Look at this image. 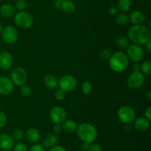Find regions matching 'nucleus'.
I'll list each match as a JSON object with an SVG mask.
<instances>
[{"label":"nucleus","mask_w":151,"mask_h":151,"mask_svg":"<svg viewBox=\"0 0 151 151\" xmlns=\"http://www.w3.org/2000/svg\"><path fill=\"white\" fill-rule=\"evenodd\" d=\"M16 8L10 4H4L0 7V14L5 18H10L14 16Z\"/></svg>","instance_id":"6ab92c4d"},{"label":"nucleus","mask_w":151,"mask_h":151,"mask_svg":"<svg viewBox=\"0 0 151 151\" xmlns=\"http://www.w3.org/2000/svg\"><path fill=\"white\" fill-rule=\"evenodd\" d=\"M76 5L75 2L72 0H63L61 4V9L60 10L66 14H72L75 11Z\"/></svg>","instance_id":"aec40b11"},{"label":"nucleus","mask_w":151,"mask_h":151,"mask_svg":"<svg viewBox=\"0 0 151 151\" xmlns=\"http://www.w3.org/2000/svg\"><path fill=\"white\" fill-rule=\"evenodd\" d=\"M145 117L146 119H147L148 120H150L151 119V107H147V109L145 110L144 112Z\"/></svg>","instance_id":"e433bc0d"},{"label":"nucleus","mask_w":151,"mask_h":151,"mask_svg":"<svg viewBox=\"0 0 151 151\" xmlns=\"http://www.w3.org/2000/svg\"><path fill=\"white\" fill-rule=\"evenodd\" d=\"M58 86L60 89L64 91L65 92L72 91L76 88L78 86V81L73 75H65L59 80Z\"/></svg>","instance_id":"6e6552de"},{"label":"nucleus","mask_w":151,"mask_h":151,"mask_svg":"<svg viewBox=\"0 0 151 151\" xmlns=\"http://www.w3.org/2000/svg\"><path fill=\"white\" fill-rule=\"evenodd\" d=\"M20 92L22 96H24V97H29L32 94V89L29 87V86L24 84V85L21 86Z\"/></svg>","instance_id":"cd10ccee"},{"label":"nucleus","mask_w":151,"mask_h":151,"mask_svg":"<svg viewBox=\"0 0 151 151\" xmlns=\"http://www.w3.org/2000/svg\"><path fill=\"white\" fill-rule=\"evenodd\" d=\"M145 45L146 50H147V52H151V40L147 41V42L146 43Z\"/></svg>","instance_id":"37998d69"},{"label":"nucleus","mask_w":151,"mask_h":151,"mask_svg":"<svg viewBox=\"0 0 151 151\" xmlns=\"http://www.w3.org/2000/svg\"><path fill=\"white\" fill-rule=\"evenodd\" d=\"M111 55V53L107 49H103L100 51V56L101 58V59L105 60H109V59L110 58Z\"/></svg>","instance_id":"7c9ffc66"},{"label":"nucleus","mask_w":151,"mask_h":151,"mask_svg":"<svg viewBox=\"0 0 151 151\" xmlns=\"http://www.w3.org/2000/svg\"><path fill=\"white\" fill-rule=\"evenodd\" d=\"M7 116L3 111H0V128H4L7 124Z\"/></svg>","instance_id":"72a5a7b5"},{"label":"nucleus","mask_w":151,"mask_h":151,"mask_svg":"<svg viewBox=\"0 0 151 151\" xmlns=\"http://www.w3.org/2000/svg\"><path fill=\"white\" fill-rule=\"evenodd\" d=\"M133 69L135 72H139L141 69V64L139 63V62H136L134 65H133Z\"/></svg>","instance_id":"79ce46f5"},{"label":"nucleus","mask_w":151,"mask_h":151,"mask_svg":"<svg viewBox=\"0 0 151 151\" xmlns=\"http://www.w3.org/2000/svg\"><path fill=\"white\" fill-rule=\"evenodd\" d=\"M145 77L141 72H134L128 76L127 80L128 86L131 89L137 90L141 88L144 85Z\"/></svg>","instance_id":"423d86ee"},{"label":"nucleus","mask_w":151,"mask_h":151,"mask_svg":"<svg viewBox=\"0 0 151 151\" xmlns=\"http://www.w3.org/2000/svg\"><path fill=\"white\" fill-rule=\"evenodd\" d=\"M50 118L54 124H62L66 119V111L60 106H55L50 110Z\"/></svg>","instance_id":"9b49d317"},{"label":"nucleus","mask_w":151,"mask_h":151,"mask_svg":"<svg viewBox=\"0 0 151 151\" xmlns=\"http://www.w3.org/2000/svg\"><path fill=\"white\" fill-rule=\"evenodd\" d=\"M117 116L119 120L125 124H130L134 121L136 118V112L132 107L123 106L119 109Z\"/></svg>","instance_id":"39448f33"},{"label":"nucleus","mask_w":151,"mask_h":151,"mask_svg":"<svg viewBox=\"0 0 151 151\" xmlns=\"http://www.w3.org/2000/svg\"><path fill=\"white\" fill-rule=\"evenodd\" d=\"M1 32H2V26H1V23H0V35H1Z\"/></svg>","instance_id":"49530a36"},{"label":"nucleus","mask_w":151,"mask_h":151,"mask_svg":"<svg viewBox=\"0 0 151 151\" xmlns=\"http://www.w3.org/2000/svg\"><path fill=\"white\" fill-rule=\"evenodd\" d=\"M24 135V131L22 130L19 129V128H17L15 131H13L12 137H13V139L15 141H20V140L23 139Z\"/></svg>","instance_id":"c85d7f7f"},{"label":"nucleus","mask_w":151,"mask_h":151,"mask_svg":"<svg viewBox=\"0 0 151 151\" xmlns=\"http://www.w3.org/2000/svg\"><path fill=\"white\" fill-rule=\"evenodd\" d=\"M13 58L12 55L7 51L0 52V68L3 70H8L13 66Z\"/></svg>","instance_id":"ddd939ff"},{"label":"nucleus","mask_w":151,"mask_h":151,"mask_svg":"<svg viewBox=\"0 0 151 151\" xmlns=\"http://www.w3.org/2000/svg\"><path fill=\"white\" fill-rule=\"evenodd\" d=\"M109 66L115 72L121 73L128 69L129 66V59L126 53L123 52H116L111 55L109 59Z\"/></svg>","instance_id":"7ed1b4c3"},{"label":"nucleus","mask_w":151,"mask_h":151,"mask_svg":"<svg viewBox=\"0 0 151 151\" xmlns=\"http://www.w3.org/2000/svg\"><path fill=\"white\" fill-rule=\"evenodd\" d=\"M81 88H82V91L84 94H89L92 91V84L91 83L90 81H85L83 82Z\"/></svg>","instance_id":"bb28decb"},{"label":"nucleus","mask_w":151,"mask_h":151,"mask_svg":"<svg viewBox=\"0 0 151 151\" xmlns=\"http://www.w3.org/2000/svg\"><path fill=\"white\" fill-rule=\"evenodd\" d=\"M127 56L129 60L134 62H139L144 57V50L142 47L138 44H131L127 48Z\"/></svg>","instance_id":"1a4fd4ad"},{"label":"nucleus","mask_w":151,"mask_h":151,"mask_svg":"<svg viewBox=\"0 0 151 151\" xmlns=\"http://www.w3.org/2000/svg\"><path fill=\"white\" fill-rule=\"evenodd\" d=\"M13 151H28L26 145L22 142H18L13 146Z\"/></svg>","instance_id":"473e14b6"},{"label":"nucleus","mask_w":151,"mask_h":151,"mask_svg":"<svg viewBox=\"0 0 151 151\" xmlns=\"http://www.w3.org/2000/svg\"><path fill=\"white\" fill-rule=\"evenodd\" d=\"M44 85L46 86L47 88L50 90H54L58 86V81L57 78L52 75H47L44 79Z\"/></svg>","instance_id":"a211bd4d"},{"label":"nucleus","mask_w":151,"mask_h":151,"mask_svg":"<svg viewBox=\"0 0 151 151\" xmlns=\"http://www.w3.org/2000/svg\"><path fill=\"white\" fill-rule=\"evenodd\" d=\"M15 145L13 137L6 134H0V149L3 150H10Z\"/></svg>","instance_id":"4468645a"},{"label":"nucleus","mask_w":151,"mask_h":151,"mask_svg":"<svg viewBox=\"0 0 151 151\" xmlns=\"http://www.w3.org/2000/svg\"><path fill=\"white\" fill-rule=\"evenodd\" d=\"M3 41L7 44H13L17 41L19 33L16 28L11 25L6 26L1 32Z\"/></svg>","instance_id":"9d476101"},{"label":"nucleus","mask_w":151,"mask_h":151,"mask_svg":"<svg viewBox=\"0 0 151 151\" xmlns=\"http://www.w3.org/2000/svg\"><path fill=\"white\" fill-rule=\"evenodd\" d=\"M27 72L24 68L18 66L14 68L10 73V80L14 85L21 86L25 84L27 81Z\"/></svg>","instance_id":"0eeeda50"},{"label":"nucleus","mask_w":151,"mask_h":151,"mask_svg":"<svg viewBox=\"0 0 151 151\" xmlns=\"http://www.w3.org/2000/svg\"><path fill=\"white\" fill-rule=\"evenodd\" d=\"M61 125L63 131L66 133H69V134H72V133L75 132L77 129V127H78L76 122L72 120V119L65 120Z\"/></svg>","instance_id":"4be33fe9"},{"label":"nucleus","mask_w":151,"mask_h":151,"mask_svg":"<svg viewBox=\"0 0 151 151\" xmlns=\"http://www.w3.org/2000/svg\"><path fill=\"white\" fill-rule=\"evenodd\" d=\"M55 98L57 100H58V101H62V100H63L65 99V97H66V92H65L64 91H63L62 89H60V88H59L58 90H57V91L55 92Z\"/></svg>","instance_id":"c756f323"},{"label":"nucleus","mask_w":151,"mask_h":151,"mask_svg":"<svg viewBox=\"0 0 151 151\" xmlns=\"http://www.w3.org/2000/svg\"><path fill=\"white\" fill-rule=\"evenodd\" d=\"M129 21L128 19V16L125 13H120L118 14L115 18V22L119 25H125L128 23Z\"/></svg>","instance_id":"393cba45"},{"label":"nucleus","mask_w":151,"mask_h":151,"mask_svg":"<svg viewBox=\"0 0 151 151\" xmlns=\"http://www.w3.org/2000/svg\"><path fill=\"white\" fill-rule=\"evenodd\" d=\"M128 36L131 42L138 45H145L151 40V33L149 28L143 24L134 25L128 31Z\"/></svg>","instance_id":"f257e3e1"},{"label":"nucleus","mask_w":151,"mask_h":151,"mask_svg":"<svg viewBox=\"0 0 151 151\" xmlns=\"http://www.w3.org/2000/svg\"><path fill=\"white\" fill-rule=\"evenodd\" d=\"M128 19L134 25L143 24L146 21V16L140 10H134L128 16Z\"/></svg>","instance_id":"2eb2a0df"},{"label":"nucleus","mask_w":151,"mask_h":151,"mask_svg":"<svg viewBox=\"0 0 151 151\" xmlns=\"http://www.w3.org/2000/svg\"><path fill=\"white\" fill-rule=\"evenodd\" d=\"M15 24L22 29H28L33 24V17L29 13L25 11H19L14 16Z\"/></svg>","instance_id":"20e7f679"},{"label":"nucleus","mask_w":151,"mask_h":151,"mask_svg":"<svg viewBox=\"0 0 151 151\" xmlns=\"http://www.w3.org/2000/svg\"><path fill=\"white\" fill-rule=\"evenodd\" d=\"M27 139L29 142L33 143H38L41 140V134L37 129L33 128H30L26 131Z\"/></svg>","instance_id":"f3484780"},{"label":"nucleus","mask_w":151,"mask_h":151,"mask_svg":"<svg viewBox=\"0 0 151 151\" xmlns=\"http://www.w3.org/2000/svg\"><path fill=\"white\" fill-rule=\"evenodd\" d=\"M62 1H63V0H55L54 3L55 8L57 9V10H60V9H61Z\"/></svg>","instance_id":"ea45409f"},{"label":"nucleus","mask_w":151,"mask_h":151,"mask_svg":"<svg viewBox=\"0 0 151 151\" xmlns=\"http://www.w3.org/2000/svg\"><path fill=\"white\" fill-rule=\"evenodd\" d=\"M78 138L83 142L88 144L93 143L98 137V132L95 127L88 122H83L78 125L76 129Z\"/></svg>","instance_id":"f03ea898"},{"label":"nucleus","mask_w":151,"mask_h":151,"mask_svg":"<svg viewBox=\"0 0 151 151\" xmlns=\"http://www.w3.org/2000/svg\"><path fill=\"white\" fill-rule=\"evenodd\" d=\"M44 147H43L42 145L38 144V143H35L33 145L31 146L29 151H45Z\"/></svg>","instance_id":"c9c22d12"},{"label":"nucleus","mask_w":151,"mask_h":151,"mask_svg":"<svg viewBox=\"0 0 151 151\" xmlns=\"http://www.w3.org/2000/svg\"><path fill=\"white\" fill-rule=\"evenodd\" d=\"M134 128L139 131H146L150 128V120L145 117H139L134 121Z\"/></svg>","instance_id":"dca6fc26"},{"label":"nucleus","mask_w":151,"mask_h":151,"mask_svg":"<svg viewBox=\"0 0 151 151\" xmlns=\"http://www.w3.org/2000/svg\"><path fill=\"white\" fill-rule=\"evenodd\" d=\"M146 97H147V99L149 100V101H150L151 100V91L150 90L147 91V92L146 93Z\"/></svg>","instance_id":"a18cd8bd"},{"label":"nucleus","mask_w":151,"mask_h":151,"mask_svg":"<svg viewBox=\"0 0 151 151\" xmlns=\"http://www.w3.org/2000/svg\"><path fill=\"white\" fill-rule=\"evenodd\" d=\"M117 12H118L117 7H114V6H112V7H111L109 10V14H111V15H116V13H117Z\"/></svg>","instance_id":"a19ab883"},{"label":"nucleus","mask_w":151,"mask_h":151,"mask_svg":"<svg viewBox=\"0 0 151 151\" xmlns=\"http://www.w3.org/2000/svg\"><path fill=\"white\" fill-rule=\"evenodd\" d=\"M49 151H67V150L65 147H62V146L55 145L54 147H51Z\"/></svg>","instance_id":"4c0bfd02"},{"label":"nucleus","mask_w":151,"mask_h":151,"mask_svg":"<svg viewBox=\"0 0 151 151\" xmlns=\"http://www.w3.org/2000/svg\"><path fill=\"white\" fill-rule=\"evenodd\" d=\"M54 131L57 134H59V133L63 131V128H62V125L61 124H55L54 126Z\"/></svg>","instance_id":"58836bf2"},{"label":"nucleus","mask_w":151,"mask_h":151,"mask_svg":"<svg viewBox=\"0 0 151 151\" xmlns=\"http://www.w3.org/2000/svg\"><path fill=\"white\" fill-rule=\"evenodd\" d=\"M58 141V137L55 135L50 134L44 139V142L42 143V146L44 148H51V147H54L57 145Z\"/></svg>","instance_id":"412c9836"},{"label":"nucleus","mask_w":151,"mask_h":151,"mask_svg":"<svg viewBox=\"0 0 151 151\" xmlns=\"http://www.w3.org/2000/svg\"><path fill=\"white\" fill-rule=\"evenodd\" d=\"M14 89V84L10 78L7 77H0V94L8 95Z\"/></svg>","instance_id":"f8f14e48"},{"label":"nucleus","mask_w":151,"mask_h":151,"mask_svg":"<svg viewBox=\"0 0 151 151\" xmlns=\"http://www.w3.org/2000/svg\"><path fill=\"white\" fill-rule=\"evenodd\" d=\"M140 72L144 75H150L151 74V61L147 60L141 63Z\"/></svg>","instance_id":"b1692460"},{"label":"nucleus","mask_w":151,"mask_h":151,"mask_svg":"<svg viewBox=\"0 0 151 151\" xmlns=\"http://www.w3.org/2000/svg\"><path fill=\"white\" fill-rule=\"evenodd\" d=\"M115 43L118 47H122V48H125L128 46V38H125V36H122V35L116 37L115 39Z\"/></svg>","instance_id":"a878e982"},{"label":"nucleus","mask_w":151,"mask_h":151,"mask_svg":"<svg viewBox=\"0 0 151 151\" xmlns=\"http://www.w3.org/2000/svg\"><path fill=\"white\" fill-rule=\"evenodd\" d=\"M88 146H89V144H88V143L83 142L82 145H81V148H82L83 150L86 151L87 150H88Z\"/></svg>","instance_id":"c03bdc74"},{"label":"nucleus","mask_w":151,"mask_h":151,"mask_svg":"<svg viewBox=\"0 0 151 151\" xmlns=\"http://www.w3.org/2000/svg\"><path fill=\"white\" fill-rule=\"evenodd\" d=\"M131 7V0H119L118 1L117 9L122 13L129 11Z\"/></svg>","instance_id":"5701e85b"},{"label":"nucleus","mask_w":151,"mask_h":151,"mask_svg":"<svg viewBox=\"0 0 151 151\" xmlns=\"http://www.w3.org/2000/svg\"><path fill=\"white\" fill-rule=\"evenodd\" d=\"M86 151H103V149L99 145L91 143V144H89L88 150Z\"/></svg>","instance_id":"f704fd0d"},{"label":"nucleus","mask_w":151,"mask_h":151,"mask_svg":"<svg viewBox=\"0 0 151 151\" xmlns=\"http://www.w3.org/2000/svg\"><path fill=\"white\" fill-rule=\"evenodd\" d=\"M27 7V3L25 0H17L16 1V9L19 11H23Z\"/></svg>","instance_id":"2f4dec72"}]
</instances>
